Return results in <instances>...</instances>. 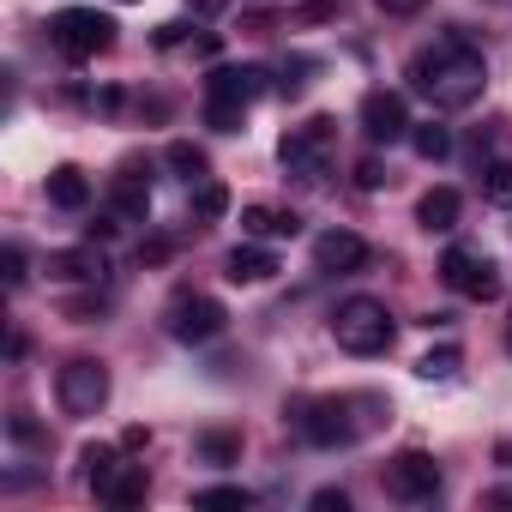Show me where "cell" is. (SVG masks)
<instances>
[{
	"mask_svg": "<svg viewBox=\"0 0 512 512\" xmlns=\"http://www.w3.org/2000/svg\"><path fill=\"white\" fill-rule=\"evenodd\" d=\"M410 85H416L434 109H470V103L482 97V85H488V61H482L476 43L440 37V43H428V49L410 61Z\"/></svg>",
	"mask_w": 512,
	"mask_h": 512,
	"instance_id": "1",
	"label": "cell"
},
{
	"mask_svg": "<svg viewBox=\"0 0 512 512\" xmlns=\"http://www.w3.org/2000/svg\"><path fill=\"white\" fill-rule=\"evenodd\" d=\"M380 416H386V398H374V392H356V398H314V404H296V434H302L308 446L332 452V446H350V440L374 434Z\"/></svg>",
	"mask_w": 512,
	"mask_h": 512,
	"instance_id": "2",
	"label": "cell"
},
{
	"mask_svg": "<svg viewBox=\"0 0 512 512\" xmlns=\"http://www.w3.org/2000/svg\"><path fill=\"white\" fill-rule=\"evenodd\" d=\"M332 338H338V350H350V356H386L392 338H398V326H392V314H386L380 296H350V302H338V314H332Z\"/></svg>",
	"mask_w": 512,
	"mask_h": 512,
	"instance_id": "3",
	"label": "cell"
},
{
	"mask_svg": "<svg viewBox=\"0 0 512 512\" xmlns=\"http://www.w3.org/2000/svg\"><path fill=\"white\" fill-rule=\"evenodd\" d=\"M266 91V67H217L205 79V127L211 133H241L247 103Z\"/></svg>",
	"mask_w": 512,
	"mask_h": 512,
	"instance_id": "4",
	"label": "cell"
},
{
	"mask_svg": "<svg viewBox=\"0 0 512 512\" xmlns=\"http://www.w3.org/2000/svg\"><path fill=\"white\" fill-rule=\"evenodd\" d=\"M332 151H338V121H332V115H314V121L290 127V133L278 139V163H284L296 181H326Z\"/></svg>",
	"mask_w": 512,
	"mask_h": 512,
	"instance_id": "5",
	"label": "cell"
},
{
	"mask_svg": "<svg viewBox=\"0 0 512 512\" xmlns=\"http://www.w3.org/2000/svg\"><path fill=\"white\" fill-rule=\"evenodd\" d=\"M109 43H115V19L97 13V7H61L49 19V49L67 55V61H97Z\"/></svg>",
	"mask_w": 512,
	"mask_h": 512,
	"instance_id": "6",
	"label": "cell"
},
{
	"mask_svg": "<svg viewBox=\"0 0 512 512\" xmlns=\"http://www.w3.org/2000/svg\"><path fill=\"white\" fill-rule=\"evenodd\" d=\"M79 464H85V482H91V494H97L103 506H139L145 488H151L145 470H139V464H121L115 446H85Z\"/></svg>",
	"mask_w": 512,
	"mask_h": 512,
	"instance_id": "7",
	"label": "cell"
},
{
	"mask_svg": "<svg viewBox=\"0 0 512 512\" xmlns=\"http://www.w3.org/2000/svg\"><path fill=\"white\" fill-rule=\"evenodd\" d=\"M55 398L67 416H97L109 404V368L97 356H73L61 374H55Z\"/></svg>",
	"mask_w": 512,
	"mask_h": 512,
	"instance_id": "8",
	"label": "cell"
},
{
	"mask_svg": "<svg viewBox=\"0 0 512 512\" xmlns=\"http://www.w3.org/2000/svg\"><path fill=\"white\" fill-rule=\"evenodd\" d=\"M440 278L464 296V302H500V266L476 247H446L440 253Z\"/></svg>",
	"mask_w": 512,
	"mask_h": 512,
	"instance_id": "9",
	"label": "cell"
},
{
	"mask_svg": "<svg viewBox=\"0 0 512 512\" xmlns=\"http://www.w3.org/2000/svg\"><path fill=\"white\" fill-rule=\"evenodd\" d=\"M223 326H229V314H223L217 296H181V302H169V338L175 344H211Z\"/></svg>",
	"mask_w": 512,
	"mask_h": 512,
	"instance_id": "10",
	"label": "cell"
},
{
	"mask_svg": "<svg viewBox=\"0 0 512 512\" xmlns=\"http://www.w3.org/2000/svg\"><path fill=\"white\" fill-rule=\"evenodd\" d=\"M386 494L404 500V506L434 500V494H440V464H434L428 452H398V458L386 464Z\"/></svg>",
	"mask_w": 512,
	"mask_h": 512,
	"instance_id": "11",
	"label": "cell"
},
{
	"mask_svg": "<svg viewBox=\"0 0 512 512\" xmlns=\"http://www.w3.org/2000/svg\"><path fill=\"white\" fill-rule=\"evenodd\" d=\"M362 133H368V145H398V139H410V109H404V97H398V91H368V97H362Z\"/></svg>",
	"mask_w": 512,
	"mask_h": 512,
	"instance_id": "12",
	"label": "cell"
},
{
	"mask_svg": "<svg viewBox=\"0 0 512 512\" xmlns=\"http://www.w3.org/2000/svg\"><path fill=\"white\" fill-rule=\"evenodd\" d=\"M374 260V247L356 235V229H326V235H314V266L320 272H362Z\"/></svg>",
	"mask_w": 512,
	"mask_h": 512,
	"instance_id": "13",
	"label": "cell"
},
{
	"mask_svg": "<svg viewBox=\"0 0 512 512\" xmlns=\"http://www.w3.org/2000/svg\"><path fill=\"white\" fill-rule=\"evenodd\" d=\"M103 272H109V260H103V247H97V241L49 253V278H61V284H97Z\"/></svg>",
	"mask_w": 512,
	"mask_h": 512,
	"instance_id": "14",
	"label": "cell"
},
{
	"mask_svg": "<svg viewBox=\"0 0 512 512\" xmlns=\"http://www.w3.org/2000/svg\"><path fill=\"white\" fill-rule=\"evenodd\" d=\"M241 235L247 241H296L302 235V217L296 211H278V205H241Z\"/></svg>",
	"mask_w": 512,
	"mask_h": 512,
	"instance_id": "15",
	"label": "cell"
},
{
	"mask_svg": "<svg viewBox=\"0 0 512 512\" xmlns=\"http://www.w3.org/2000/svg\"><path fill=\"white\" fill-rule=\"evenodd\" d=\"M223 278L229 284H266V278H278V253L260 247V241H241V247H229Z\"/></svg>",
	"mask_w": 512,
	"mask_h": 512,
	"instance_id": "16",
	"label": "cell"
},
{
	"mask_svg": "<svg viewBox=\"0 0 512 512\" xmlns=\"http://www.w3.org/2000/svg\"><path fill=\"white\" fill-rule=\"evenodd\" d=\"M458 211H464L458 187H428V193L416 199V223H422L428 235H446V229H458Z\"/></svg>",
	"mask_w": 512,
	"mask_h": 512,
	"instance_id": "17",
	"label": "cell"
},
{
	"mask_svg": "<svg viewBox=\"0 0 512 512\" xmlns=\"http://www.w3.org/2000/svg\"><path fill=\"white\" fill-rule=\"evenodd\" d=\"M109 211H115L121 223H145V217H151V187H145V181L127 169V175L109 187Z\"/></svg>",
	"mask_w": 512,
	"mask_h": 512,
	"instance_id": "18",
	"label": "cell"
},
{
	"mask_svg": "<svg viewBox=\"0 0 512 512\" xmlns=\"http://www.w3.org/2000/svg\"><path fill=\"white\" fill-rule=\"evenodd\" d=\"M49 205H61V211H85V205H91V175L73 169V163H61V169L49 175Z\"/></svg>",
	"mask_w": 512,
	"mask_h": 512,
	"instance_id": "19",
	"label": "cell"
},
{
	"mask_svg": "<svg viewBox=\"0 0 512 512\" xmlns=\"http://www.w3.org/2000/svg\"><path fill=\"white\" fill-rule=\"evenodd\" d=\"M193 452H199V464H235L241 458V434H229V428H205L199 440H193Z\"/></svg>",
	"mask_w": 512,
	"mask_h": 512,
	"instance_id": "20",
	"label": "cell"
},
{
	"mask_svg": "<svg viewBox=\"0 0 512 512\" xmlns=\"http://www.w3.org/2000/svg\"><path fill=\"white\" fill-rule=\"evenodd\" d=\"M482 199L500 205V211H512V163L506 157H488L482 163Z\"/></svg>",
	"mask_w": 512,
	"mask_h": 512,
	"instance_id": "21",
	"label": "cell"
},
{
	"mask_svg": "<svg viewBox=\"0 0 512 512\" xmlns=\"http://www.w3.org/2000/svg\"><path fill=\"white\" fill-rule=\"evenodd\" d=\"M410 145H416V157H422V163H440V157H452V127H440V121L410 127Z\"/></svg>",
	"mask_w": 512,
	"mask_h": 512,
	"instance_id": "22",
	"label": "cell"
},
{
	"mask_svg": "<svg viewBox=\"0 0 512 512\" xmlns=\"http://www.w3.org/2000/svg\"><path fill=\"white\" fill-rule=\"evenodd\" d=\"M163 163H169V169H175L181 181H205V175H211V163H205V151H199V145H187V139H175V145L163 151Z\"/></svg>",
	"mask_w": 512,
	"mask_h": 512,
	"instance_id": "23",
	"label": "cell"
},
{
	"mask_svg": "<svg viewBox=\"0 0 512 512\" xmlns=\"http://www.w3.org/2000/svg\"><path fill=\"white\" fill-rule=\"evenodd\" d=\"M458 368H464V350H458V344H440V350H428V356L416 362L422 380H452Z\"/></svg>",
	"mask_w": 512,
	"mask_h": 512,
	"instance_id": "24",
	"label": "cell"
},
{
	"mask_svg": "<svg viewBox=\"0 0 512 512\" xmlns=\"http://www.w3.org/2000/svg\"><path fill=\"white\" fill-rule=\"evenodd\" d=\"M223 211H229V187L205 175V181H199V193H193V217H205V223H217Z\"/></svg>",
	"mask_w": 512,
	"mask_h": 512,
	"instance_id": "25",
	"label": "cell"
},
{
	"mask_svg": "<svg viewBox=\"0 0 512 512\" xmlns=\"http://www.w3.org/2000/svg\"><path fill=\"white\" fill-rule=\"evenodd\" d=\"M193 506L199 512H241V506H253V494L247 488H199Z\"/></svg>",
	"mask_w": 512,
	"mask_h": 512,
	"instance_id": "26",
	"label": "cell"
},
{
	"mask_svg": "<svg viewBox=\"0 0 512 512\" xmlns=\"http://www.w3.org/2000/svg\"><path fill=\"white\" fill-rule=\"evenodd\" d=\"M7 434H13V446H49V434H43V422L31 410H13L7 416Z\"/></svg>",
	"mask_w": 512,
	"mask_h": 512,
	"instance_id": "27",
	"label": "cell"
},
{
	"mask_svg": "<svg viewBox=\"0 0 512 512\" xmlns=\"http://www.w3.org/2000/svg\"><path fill=\"white\" fill-rule=\"evenodd\" d=\"M0 278H7V290H25V278H31L25 247H0Z\"/></svg>",
	"mask_w": 512,
	"mask_h": 512,
	"instance_id": "28",
	"label": "cell"
},
{
	"mask_svg": "<svg viewBox=\"0 0 512 512\" xmlns=\"http://www.w3.org/2000/svg\"><path fill=\"white\" fill-rule=\"evenodd\" d=\"M181 43H199L187 19H169V25H157V49H181Z\"/></svg>",
	"mask_w": 512,
	"mask_h": 512,
	"instance_id": "29",
	"label": "cell"
},
{
	"mask_svg": "<svg viewBox=\"0 0 512 512\" xmlns=\"http://www.w3.org/2000/svg\"><path fill=\"white\" fill-rule=\"evenodd\" d=\"M308 73H314V61H284V79H278V91H284V97H296V91L308 85Z\"/></svg>",
	"mask_w": 512,
	"mask_h": 512,
	"instance_id": "30",
	"label": "cell"
},
{
	"mask_svg": "<svg viewBox=\"0 0 512 512\" xmlns=\"http://www.w3.org/2000/svg\"><path fill=\"white\" fill-rule=\"evenodd\" d=\"M308 506H314V512H350V494H344V488H314Z\"/></svg>",
	"mask_w": 512,
	"mask_h": 512,
	"instance_id": "31",
	"label": "cell"
},
{
	"mask_svg": "<svg viewBox=\"0 0 512 512\" xmlns=\"http://www.w3.org/2000/svg\"><path fill=\"white\" fill-rule=\"evenodd\" d=\"M338 13H344V0H308L296 19H302V25H320V19H338Z\"/></svg>",
	"mask_w": 512,
	"mask_h": 512,
	"instance_id": "32",
	"label": "cell"
},
{
	"mask_svg": "<svg viewBox=\"0 0 512 512\" xmlns=\"http://www.w3.org/2000/svg\"><path fill=\"white\" fill-rule=\"evenodd\" d=\"M356 187H368V193H374V187H386V169H380V157H362V163H356Z\"/></svg>",
	"mask_w": 512,
	"mask_h": 512,
	"instance_id": "33",
	"label": "cell"
},
{
	"mask_svg": "<svg viewBox=\"0 0 512 512\" xmlns=\"http://www.w3.org/2000/svg\"><path fill=\"white\" fill-rule=\"evenodd\" d=\"M374 7L386 13V19H410V13H422L428 0H374Z\"/></svg>",
	"mask_w": 512,
	"mask_h": 512,
	"instance_id": "34",
	"label": "cell"
},
{
	"mask_svg": "<svg viewBox=\"0 0 512 512\" xmlns=\"http://www.w3.org/2000/svg\"><path fill=\"white\" fill-rule=\"evenodd\" d=\"M25 350H31V344H25V332H13V338H7V362H25Z\"/></svg>",
	"mask_w": 512,
	"mask_h": 512,
	"instance_id": "35",
	"label": "cell"
},
{
	"mask_svg": "<svg viewBox=\"0 0 512 512\" xmlns=\"http://www.w3.org/2000/svg\"><path fill=\"white\" fill-rule=\"evenodd\" d=\"M187 7H193V13H223L229 0H187Z\"/></svg>",
	"mask_w": 512,
	"mask_h": 512,
	"instance_id": "36",
	"label": "cell"
},
{
	"mask_svg": "<svg viewBox=\"0 0 512 512\" xmlns=\"http://www.w3.org/2000/svg\"><path fill=\"white\" fill-rule=\"evenodd\" d=\"M488 506H512V488H494V494H488Z\"/></svg>",
	"mask_w": 512,
	"mask_h": 512,
	"instance_id": "37",
	"label": "cell"
},
{
	"mask_svg": "<svg viewBox=\"0 0 512 512\" xmlns=\"http://www.w3.org/2000/svg\"><path fill=\"white\" fill-rule=\"evenodd\" d=\"M488 7H512V0H488Z\"/></svg>",
	"mask_w": 512,
	"mask_h": 512,
	"instance_id": "38",
	"label": "cell"
},
{
	"mask_svg": "<svg viewBox=\"0 0 512 512\" xmlns=\"http://www.w3.org/2000/svg\"><path fill=\"white\" fill-rule=\"evenodd\" d=\"M506 350H512V326H506Z\"/></svg>",
	"mask_w": 512,
	"mask_h": 512,
	"instance_id": "39",
	"label": "cell"
},
{
	"mask_svg": "<svg viewBox=\"0 0 512 512\" xmlns=\"http://www.w3.org/2000/svg\"><path fill=\"white\" fill-rule=\"evenodd\" d=\"M121 7H133V0H121Z\"/></svg>",
	"mask_w": 512,
	"mask_h": 512,
	"instance_id": "40",
	"label": "cell"
}]
</instances>
